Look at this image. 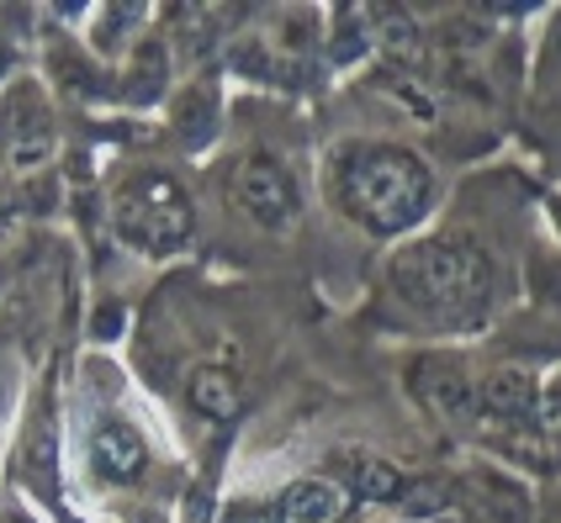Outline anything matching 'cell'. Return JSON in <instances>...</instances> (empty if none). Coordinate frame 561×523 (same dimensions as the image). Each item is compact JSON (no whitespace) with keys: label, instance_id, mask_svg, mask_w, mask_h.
I'll return each mask as SVG.
<instances>
[{"label":"cell","instance_id":"1","mask_svg":"<svg viewBox=\"0 0 561 523\" xmlns=\"http://www.w3.org/2000/svg\"><path fill=\"white\" fill-rule=\"evenodd\" d=\"M392 291L435 328H477L499 302L493 254L461 233H439L392 254Z\"/></svg>","mask_w":561,"mask_h":523},{"label":"cell","instance_id":"2","mask_svg":"<svg viewBox=\"0 0 561 523\" xmlns=\"http://www.w3.org/2000/svg\"><path fill=\"white\" fill-rule=\"evenodd\" d=\"M435 170L403 143H355L340 154L334 196L371 239H403L435 207Z\"/></svg>","mask_w":561,"mask_h":523},{"label":"cell","instance_id":"3","mask_svg":"<svg viewBox=\"0 0 561 523\" xmlns=\"http://www.w3.org/2000/svg\"><path fill=\"white\" fill-rule=\"evenodd\" d=\"M112 222L123 233V244L144 248V254H175L196 228L186 185L164 170H133L117 190H112Z\"/></svg>","mask_w":561,"mask_h":523},{"label":"cell","instance_id":"4","mask_svg":"<svg viewBox=\"0 0 561 523\" xmlns=\"http://www.w3.org/2000/svg\"><path fill=\"white\" fill-rule=\"evenodd\" d=\"M228 201H233V212L250 217L254 228H265V233L297 228V212H302L297 181L286 175V164H280L276 154L239 159V164L228 170Z\"/></svg>","mask_w":561,"mask_h":523},{"label":"cell","instance_id":"5","mask_svg":"<svg viewBox=\"0 0 561 523\" xmlns=\"http://www.w3.org/2000/svg\"><path fill=\"white\" fill-rule=\"evenodd\" d=\"M408 386H413V397L424 402V412H435L439 423L467 429V423L482 418L477 412V375L456 355H424V360H413L408 365Z\"/></svg>","mask_w":561,"mask_h":523},{"label":"cell","instance_id":"6","mask_svg":"<svg viewBox=\"0 0 561 523\" xmlns=\"http://www.w3.org/2000/svg\"><path fill=\"white\" fill-rule=\"evenodd\" d=\"M0 154L16 170H37L54 154V123H48V106L37 101V91H11L0 101Z\"/></svg>","mask_w":561,"mask_h":523},{"label":"cell","instance_id":"7","mask_svg":"<svg viewBox=\"0 0 561 523\" xmlns=\"http://www.w3.org/2000/svg\"><path fill=\"white\" fill-rule=\"evenodd\" d=\"M540 381L535 370H519V365H499L488 370L477 381V412L488 423H503V429H530L535 412H540Z\"/></svg>","mask_w":561,"mask_h":523},{"label":"cell","instance_id":"8","mask_svg":"<svg viewBox=\"0 0 561 523\" xmlns=\"http://www.w3.org/2000/svg\"><path fill=\"white\" fill-rule=\"evenodd\" d=\"M91 470L112 487H138L149 470V444L127 418H95L91 429Z\"/></svg>","mask_w":561,"mask_h":523},{"label":"cell","instance_id":"9","mask_svg":"<svg viewBox=\"0 0 561 523\" xmlns=\"http://www.w3.org/2000/svg\"><path fill=\"white\" fill-rule=\"evenodd\" d=\"M344 508H350V492H344L340 481L308 476V481H291V487L276 497L271 519L276 523H340Z\"/></svg>","mask_w":561,"mask_h":523},{"label":"cell","instance_id":"10","mask_svg":"<svg viewBox=\"0 0 561 523\" xmlns=\"http://www.w3.org/2000/svg\"><path fill=\"white\" fill-rule=\"evenodd\" d=\"M186 402L196 407V412H202V418L228 423V418H239V407H244V386H239V375H233V370L202 365V370H191Z\"/></svg>","mask_w":561,"mask_h":523},{"label":"cell","instance_id":"11","mask_svg":"<svg viewBox=\"0 0 561 523\" xmlns=\"http://www.w3.org/2000/svg\"><path fill=\"white\" fill-rule=\"evenodd\" d=\"M477 508L488 523H530L535 508H530V492L503 476V470H477Z\"/></svg>","mask_w":561,"mask_h":523},{"label":"cell","instance_id":"12","mask_svg":"<svg viewBox=\"0 0 561 523\" xmlns=\"http://www.w3.org/2000/svg\"><path fill=\"white\" fill-rule=\"evenodd\" d=\"M175 132L186 138L191 149H202V143L218 132V95H213V85H191V91L175 101Z\"/></svg>","mask_w":561,"mask_h":523},{"label":"cell","instance_id":"13","mask_svg":"<svg viewBox=\"0 0 561 523\" xmlns=\"http://www.w3.org/2000/svg\"><path fill=\"white\" fill-rule=\"evenodd\" d=\"M164 74H170V54H164V43H138L133 69H127V101H138V106L159 101Z\"/></svg>","mask_w":561,"mask_h":523},{"label":"cell","instance_id":"14","mask_svg":"<svg viewBox=\"0 0 561 523\" xmlns=\"http://www.w3.org/2000/svg\"><path fill=\"white\" fill-rule=\"evenodd\" d=\"M350 492L360 497V502H403L408 481L392 461H360L350 470Z\"/></svg>","mask_w":561,"mask_h":523},{"label":"cell","instance_id":"15","mask_svg":"<svg viewBox=\"0 0 561 523\" xmlns=\"http://www.w3.org/2000/svg\"><path fill=\"white\" fill-rule=\"evenodd\" d=\"M371 37L381 43V54L387 59H398V63H419L424 59V43H419V27L408 22L403 11H376L371 16Z\"/></svg>","mask_w":561,"mask_h":523},{"label":"cell","instance_id":"16","mask_svg":"<svg viewBox=\"0 0 561 523\" xmlns=\"http://www.w3.org/2000/svg\"><path fill=\"white\" fill-rule=\"evenodd\" d=\"M366 43H371V37H366V16H360V11H340V16H334V59H360V54H366Z\"/></svg>","mask_w":561,"mask_h":523},{"label":"cell","instance_id":"17","mask_svg":"<svg viewBox=\"0 0 561 523\" xmlns=\"http://www.w3.org/2000/svg\"><path fill=\"white\" fill-rule=\"evenodd\" d=\"M546 444H561V392H546L540 397V412H535V423H530Z\"/></svg>","mask_w":561,"mask_h":523},{"label":"cell","instance_id":"18","mask_svg":"<svg viewBox=\"0 0 561 523\" xmlns=\"http://www.w3.org/2000/svg\"><path fill=\"white\" fill-rule=\"evenodd\" d=\"M117 328H123V312H117V307H106L101 317H95V334H101V339H112Z\"/></svg>","mask_w":561,"mask_h":523},{"label":"cell","instance_id":"19","mask_svg":"<svg viewBox=\"0 0 561 523\" xmlns=\"http://www.w3.org/2000/svg\"><path fill=\"white\" fill-rule=\"evenodd\" d=\"M0 233H5V190H0Z\"/></svg>","mask_w":561,"mask_h":523},{"label":"cell","instance_id":"20","mask_svg":"<svg viewBox=\"0 0 561 523\" xmlns=\"http://www.w3.org/2000/svg\"><path fill=\"white\" fill-rule=\"evenodd\" d=\"M551 217H557V233H561V207H551Z\"/></svg>","mask_w":561,"mask_h":523},{"label":"cell","instance_id":"21","mask_svg":"<svg viewBox=\"0 0 561 523\" xmlns=\"http://www.w3.org/2000/svg\"><path fill=\"white\" fill-rule=\"evenodd\" d=\"M0 69H5V54H0Z\"/></svg>","mask_w":561,"mask_h":523},{"label":"cell","instance_id":"22","mask_svg":"<svg viewBox=\"0 0 561 523\" xmlns=\"http://www.w3.org/2000/svg\"><path fill=\"white\" fill-rule=\"evenodd\" d=\"M0 402H5V386H0Z\"/></svg>","mask_w":561,"mask_h":523},{"label":"cell","instance_id":"23","mask_svg":"<svg viewBox=\"0 0 561 523\" xmlns=\"http://www.w3.org/2000/svg\"><path fill=\"white\" fill-rule=\"evenodd\" d=\"M11 523H22V519H11Z\"/></svg>","mask_w":561,"mask_h":523}]
</instances>
